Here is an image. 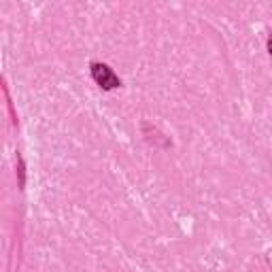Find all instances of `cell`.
I'll list each match as a JSON object with an SVG mask.
<instances>
[{"mask_svg": "<svg viewBox=\"0 0 272 272\" xmlns=\"http://www.w3.org/2000/svg\"><path fill=\"white\" fill-rule=\"evenodd\" d=\"M268 47H270V53H272V36L268 38Z\"/></svg>", "mask_w": 272, "mask_h": 272, "instance_id": "2", "label": "cell"}, {"mask_svg": "<svg viewBox=\"0 0 272 272\" xmlns=\"http://www.w3.org/2000/svg\"><path fill=\"white\" fill-rule=\"evenodd\" d=\"M92 75H94L96 83L102 85L104 90L119 88V79L115 77V73H113L107 64H92Z\"/></svg>", "mask_w": 272, "mask_h": 272, "instance_id": "1", "label": "cell"}]
</instances>
